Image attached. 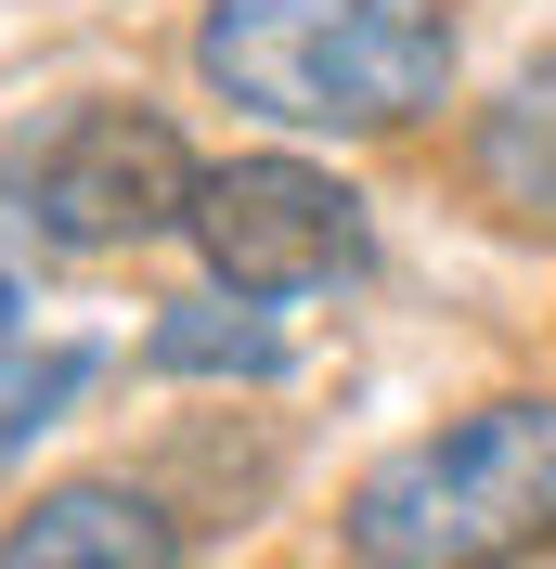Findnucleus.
Here are the masks:
<instances>
[{
  "label": "nucleus",
  "instance_id": "f257e3e1",
  "mask_svg": "<svg viewBox=\"0 0 556 569\" xmlns=\"http://www.w3.org/2000/svg\"><path fill=\"white\" fill-rule=\"evenodd\" d=\"M195 66L272 130L376 142L453 91V13L440 0H208Z\"/></svg>",
  "mask_w": 556,
  "mask_h": 569
},
{
  "label": "nucleus",
  "instance_id": "f03ea898",
  "mask_svg": "<svg viewBox=\"0 0 556 569\" xmlns=\"http://www.w3.org/2000/svg\"><path fill=\"white\" fill-rule=\"evenodd\" d=\"M556 543V401H479L349 479V569H518Z\"/></svg>",
  "mask_w": 556,
  "mask_h": 569
},
{
  "label": "nucleus",
  "instance_id": "7ed1b4c3",
  "mask_svg": "<svg viewBox=\"0 0 556 569\" xmlns=\"http://www.w3.org/2000/svg\"><path fill=\"white\" fill-rule=\"evenodd\" d=\"M195 156L156 104H66L52 130L27 142V220L52 247L105 259V247H156L195 220Z\"/></svg>",
  "mask_w": 556,
  "mask_h": 569
},
{
  "label": "nucleus",
  "instance_id": "20e7f679",
  "mask_svg": "<svg viewBox=\"0 0 556 569\" xmlns=\"http://www.w3.org/2000/svg\"><path fill=\"white\" fill-rule=\"evenodd\" d=\"M195 247H208L220 298H311V284H349L363 272V194L311 156H234V169L195 181V220H181Z\"/></svg>",
  "mask_w": 556,
  "mask_h": 569
},
{
  "label": "nucleus",
  "instance_id": "39448f33",
  "mask_svg": "<svg viewBox=\"0 0 556 569\" xmlns=\"http://www.w3.org/2000/svg\"><path fill=\"white\" fill-rule=\"evenodd\" d=\"M0 569H181V531L130 479H66L0 531Z\"/></svg>",
  "mask_w": 556,
  "mask_h": 569
},
{
  "label": "nucleus",
  "instance_id": "423d86ee",
  "mask_svg": "<svg viewBox=\"0 0 556 569\" xmlns=\"http://www.w3.org/2000/svg\"><path fill=\"white\" fill-rule=\"evenodd\" d=\"M479 181H492V208H518V220L556 233V52L479 117Z\"/></svg>",
  "mask_w": 556,
  "mask_h": 569
},
{
  "label": "nucleus",
  "instance_id": "0eeeda50",
  "mask_svg": "<svg viewBox=\"0 0 556 569\" xmlns=\"http://www.w3.org/2000/svg\"><path fill=\"white\" fill-rule=\"evenodd\" d=\"M142 362H156V376H285V337L259 323V298H234V311H220V298H181Z\"/></svg>",
  "mask_w": 556,
  "mask_h": 569
},
{
  "label": "nucleus",
  "instance_id": "6e6552de",
  "mask_svg": "<svg viewBox=\"0 0 556 569\" xmlns=\"http://www.w3.org/2000/svg\"><path fill=\"white\" fill-rule=\"evenodd\" d=\"M91 337H52V350H0V453H13V440H39V427H52V401H78L91 389Z\"/></svg>",
  "mask_w": 556,
  "mask_h": 569
},
{
  "label": "nucleus",
  "instance_id": "1a4fd4ad",
  "mask_svg": "<svg viewBox=\"0 0 556 569\" xmlns=\"http://www.w3.org/2000/svg\"><path fill=\"white\" fill-rule=\"evenodd\" d=\"M0 337H13V272H0Z\"/></svg>",
  "mask_w": 556,
  "mask_h": 569
}]
</instances>
